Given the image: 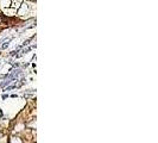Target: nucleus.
I'll list each match as a JSON object with an SVG mask.
<instances>
[{"label":"nucleus","mask_w":158,"mask_h":143,"mask_svg":"<svg viewBox=\"0 0 158 143\" xmlns=\"http://www.w3.org/2000/svg\"><path fill=\"white\" fill-rule=\"evenodd\" d=\"M11 81H12V80H6V81H3V82H1V87H5V86L10 85V84H11Z\"/></svg>","instance_id":"1"},{"label":"nucleus","mask_w":158,"mask_h":143,"mask_svg":"<svg viewBox=\"0 0 158 143\" xmlns=\"http://www.w3.org/2000/svg\"><path fill=\"white\" fill-rule=\"evenodd\" d=\"M11 143H22V141H20L19 138H17V137H13V138L11 139Z\"/></svg>","instance_id":"2"},{"label":"nucleus","mask_w":158,"mask_h":143,"mask_svg":"<svg viewBox=\"0 0 158 143\" xmlns=\"http://www.w3.org/2000/svg\"><path fill=\"white\" fill-rule=\"evenodd\" d=\"M3 4H4V6H9L10 1H9V0H3Z\"/></svg>","instance_id":"3"}]
</instances>
